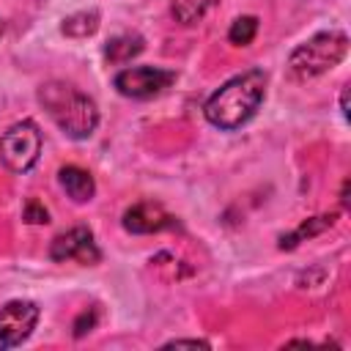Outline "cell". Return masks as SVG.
I'll return each instance as SVG.
<instances>
[{
  "label": "cell",
  "instance_id": "1",
  "mask_svg": "<svg viewBox=\"0 0 351 351\" xmlns=\"http://www.w3.org/2000/svg\"><path fill=\"white\" fill-rule=\"evenodd\" d=\"M266 82H269V77L261 69H250L244 74L230 77L222 88H217L208 96V101L203 107L206 121L225 132L244 126L258 112V107L266 96Z\"/></svg>",
  "mask_w": 351,
  "mask_h": 351
},
{
  "label": "cell",
  "instance_id": "2",
  "mask_svg": "<svg viewBox=\"0 0 351 351\" xmlns=\"http://www.w3.org/2000/svg\"><path fill=\"white\" fill-rule=\"evenodd\" d=\"M38 101L47 110V115L58 123V129L71 140L90 137L99 123L96 101L69 82H44L38 88Z\"/></svg>",
  "mask_w": 351,
  "mask_h": 351
},
{
  "label": "cell",
  "instance_id": "3",
  "mask_svg": "<svg viewBox=\"0 0 351 351\" xmlns=\"http://www.w3.org/2000/svg\"><path fill=\"white\" fill-rule=\"evenodd\" d=\"M348 49V38L340 30H326V33H315L313 38H307L304 44H299L291 58H288V71L293 80L304 82L313 80L324 71H329L332 66H337L346 58Z\"/></svg>",
  "mask_w": 351,
  "mask_h": 351
},
{
  "label": "cell",
  "instance_id": "4",
  "mask_svg": "<svg viewBox=\"0 0 351 351\" xmlns=\"http://www.w3.org/2000/svg\"><path fill=\"white\" fill-rule=\"evenodd\" d=\"M41 154V132L33 121H19L0 134V162L11 173H27Z\"/></svg>",
  "mask_w": 351,
  "mask_h": 351
},
{
  "label": "cell",
  "instance_id": "5",
  "mask_svg": "<svg viewBox=\"0 0 351 351\" xmlns=\"http://www.w3.org/2000/svg\"><path fill=\"white\" fill-rule=\"evenodd\" d=\"M176 82V71L156 66H132L115 74V88L129 99H151Z\"/></svg>",
  "mask_w": 351,
  "mask_h": 351
},
{
  "label": "cell",
  "instance_id": "6",
  "mask_svg": "<svg viewBox=\"0 0 351 351\" xmlns=\"http://www.w3.org/2000/svg\"><path fill=\"white\" fill-rule=\"evenodd\" d=\"M38 324V307L27 299H14L0 307V351L14 348L30 337Z\"/></svg>",
  "mask_w": 351,
  "mask_h": 351
},
{
  "label": "cell",
  "instance_id": "7",
  "mask_svg": "<svg viewBox=\"0 0 351 351\" xmlns=\"http://www.w3.org/2000/svg\"><path fill=\"white\" fill-rule=\"evenodd\" d=\"M49 258L52 261H80L82 266H93L99 263L101 252L93 241V233L82 225L60 233L52 239V247H49Z\"/></svg>",
  "mask_w": 351,
  "mask_h": 351
},
{
  "label": "cell",
  "instance_id": "8",
  "mask_svg": "<svg viewBox=\"0 0 351 351\" xmlns=\"http://www.w3.org/2000/svg\"><path fill=\"white\" fill-rule=\"evenodd\" d=\"M176 219L159 206V203H151V200H143V203H134L123 211V228L129 233H159V230H167L173 228Z\"/></svg>",
  "mask_w": 351,
  "mask_h": 351
},
{
  "label": "cell",
  "instance_id": "9",
  "mask_svg": "<svg viewBox=\"0 0 351 351\" xmlns=\"http://www.w3.org/2000/svg\"><path fill=\"white\" fill-rule=\"evenodd\" d=\"M58 181H60V186L66 189V195H69L74 203H88V200L93 197V192H96L93 176H90L88 170L77 167V165H66V167H60Z\"/></svg>",
  "mask_w": 351,
  "mask_h": 351
},
{
  "label": "cell",
  "instance_id": "10",
  "mask_svg": "<svg viewBox=\"0 0 351 351\" xmlns=\"http://www.w3.org/2000/svg\"><path fill=\"white\" fill-rule=\"evenodd\" d=\"M335 214H321V217H310V219H304L293 233H288V236H282L280 239V250H293L299 241H304V239H313V236H318L321 230H326V228H332L335 225Z\"/></svg>",
  "mask_w": 351,
  "mask_h": 351
},
{
  "label": "cell",
  "instance_id": "11",
  "mask_svg": "<svg viewBox=\"0 0 351 351\" xmlns=\"http://www.w3.org/2000/svg\"><path fill=\"white\" fill-rule=\"evenodd\" d=\"M143 52V38L137 33H123V36H115L112 41H107L104 47V58L110 63H126L132 60L134 55Z\"/></svg>",
  "mask_w": 351,
  "mask_h": 351
},
{
  "label": "cell",
  "instance_id": "12",
  "mask_svg": "<svg viewBox=\"0 0 351 351\" xmlns=\"http://www.w3.org/2000/svg\"><path fill=\"white\" fill-rule=\"evenodd\" d=\"M96 27H99V14H96V11L71 14V16H66L63 25H60V30H63L66 36H74V38H85V36L96 33Z\"/></svg>",
  "mask_w": 351,
  "mask_h": 351
},
{
  "label": "cell",
  "instance_id": "13",
  "mask_svg": "<svg viewBox=\"0 0 351 351\" xmlns=\"http://www.w3.org/2000/svg\"><path fill=\"white\" fill-rule=\"evenodd\" d=\"M217 0H173V14L184 22V25H192L195 19H200Z\"/></svg>",
  "mask_w": 351,
  "mask_h": 351
},
{
  "label": "cell",
  "instance_id": "14",
  "mask_svg": "<svg viewBox=\"0 0 351 351\" xmlns=\"http://www.w3.org/2000/svg\"><path fill=\"white\" fill-rule=\"evenodd\" d=\"M255 33H258V19H255V16H239V19L230 25L228 38H230V44H236V47H247V44H252Z\"/></svg>",
  "mask_w": 351,
  "mask_h": 351
},
{
  "label": "cell",
  "instance_id": "15",
  "mask_svg": "<svg viewBox=\"0 0 351 351\" xmlns=\"http://www.w3.org/2000/svg\"><path fill=\"white\" fill-rule=\"evenodd\" d=\"M25 219L30 225H41V222H49V211L38 203V200H27L25 203Z\"/></svg>",
  "mask_w": 351,
  "mask_h": 351
},
{
  "label": "cell",
  "instance_id": "16",
  "mask_svg": "<svg viewBox=\"0 0 351 351\" xmlns=\"http://www.w3.org/2000/svg\"><path fill=\"white\" fill-rule=\"evenodd\" d=\"M93 326H96V310L90 307V310H85V313L74 321V335H77V337H82V335H85V332H90Z\"/></svg>",
  "mask_w": 351,
  "mask_h": 351
},
{
  "label": "cell",
  "instance_id": "17",
  "mask_svg": "<svg viewBox=\"0 0 351 351\" xmlns=\"http://www.w3.org/2000/svg\"><path fill=\"white\" fill-rule=\"evenodd\" d=\"M181 346H192V348H208L206 340H170L165 348H181Z\"/></svg>",
  "mask_w": 351,
  "mask_h": 351
},
{
  "label": "cell",
  "instance_id": "18",
  "mask_svg": "<svg viewBox=\"0 0 351 351\" xmlns=\"http://www.w3.org/2000/svg\"><path fill=\"white\" fill-rule=\"evenodd\" d=\"M0 33H3V22H0Z\"/></svg>",
  "mask_w": 351,
  "mask_h": 351
}]
</instances>
